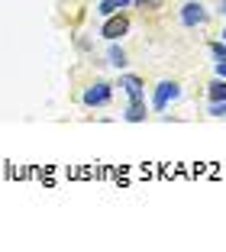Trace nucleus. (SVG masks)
I'll return each mask as SVG.
<instances>
[{
    "mask_svg": "<svg viewBox=\"0 0 226 252\" xmlns=\"http://www.w3.org/2000/svg\"><path fill=\"white\" fill-rule=\"evenodd\" d=\"M132 0H100L97 3V13L100 16H113V13H120V10H126Z\"/></svg>",
    "mask_w": 226,
    "mask_h": 252,
    "instance_id": "obj_6",
    "label": "nucleus"
},
{
    "mask_svg": "<svg viewBox=\"0 0 226 252\" xmlns=\"http://www.w3.org/2000/svg\"><path fill=\"white\" fill-rule=\"evenodd\" d=\"M181 23L188 26V30L204 26V23H207V7L200 3V0H188V3L181 7Z\"/></svg>",
    "mask_w": 226,
    "mask_h": 252,
    "instance_id": "obj_3",
    "label": "nucleus"
},
{
    "mask_svg": "<svg viewBox=\"0 0 226 252\" xmlns=\"http://www.w3.org/2000/svg\"><path fill=\"white\" fill-rule=\"evenodd\" d=\"M110 97H113V88H110L107 81H97L81 94V100H84V107H107Z\"/></svg>",
    "mask_w": 226,
    "mask_h": 252,
    "instance_id": "obj_2",
    "label": "nucleus"
},
{
    "mask_svg": "<svg viewBox=\"0 0 226 252\" xmlns=\"http://www.w3.org/2000/svg\"><path fill=\"white\" fill-rule=\"evenodd\" d=\"M207 94H210V100H226V81H223V78H217V81L210 84Z\"/></svg>",
    "mask_w": 226,
    "mask_h": 252,
    "instance_id": "obj_9",
    "label": "nucleus"
},
{
    "mask_svg": "<svg viewBox=\"0 0 226 252\" xmlns=\"http://www.w3.org/2000/svg\"><path fill=\"white\" fill-rule=\"evenodd\" d=\"M178 97H181V84H178V81H161V84H155L152 110H165L168 104H175Z\"/></svg>",
    "mask_w": 226,
    "mask_h": 252,
    "instance_id": "obj_1",
    "label": "nucleus"
},
{
    "mask_svg": "<svg viewBox=\"0 0 226 252\" xmlns=\"http://www.w3.org/2000/svg\"><path fill=\"white\" fill-rule=\"evenodd\" d=\"M120 88L126 91V94H129V100H142V81H139L136 74H120Z\"/></svg>",
    "mask_w": 226,
    "mask_h": 252,
    "instance_id": "obj_5",
    "label": "nucleus"
},
{
    "mask_svg": "<svg viewBox=\"0 0 226 252\" xmlns=\"http://www.w3.org/2000/svg\"><path fill=\"white\" fill-rule=\"evenodd\" d=\"M126 32H129V20H126L123 13H113V16H107V23H103L100 36L110 39V42H117V39H123Z\"/></svg>",
    "mask_w": 226,
    "mask_h": 252,
    "instance_id": "obj_4",
    "label": "nucleus"
},
{
    "mask_svg": "<svg viewBox=\"0 0 226 252\" xmlns=\"http://www.w3.org/2000/svg\"><path fill=\"white\" fill-rule=\"evenodd\" d=\"M210 52L217 62H226V42H210Z\"/></svg>",
    "mask_w": 226,
    "mask_h": 252,
    "instance_id": "obj_10",
    "label": "nucleus"
},
{
    "mask_svg": "<svg viewBox=\"0 0 226 252\" xmlns=\"http://www.w3.org/2000/svg\"><path fill=\"white\" fill-rule=\"evenodd\" d=\"M223 42H226V30H223Z\"/></svg>",
    "mask_w": 226,
    "mask_h": 252,
    "instance_id": "obj_15",
    "label": "nucleus"
},
{
    "mask_svg": "<svg viewBox=\"0 0 226 252\" xmlns=\"http://www.w3.org/2000/svg\"><path fill=\"white\" fill-rule=\"evenodd\" d=\"M217 78H223V81H226V62H217Z\"/></svg>",
    "mask_w": 226,
    "mask_h": 252,
    "instance_id": "obj_13",
    "label": "nucleus"
},
{
    "mask_svg": "<svg viewBox=\"0 0 226 252\" xmlns=\"http://www.w3.org/2000/svg\"><path fill=\"white\" fill-rule=\"evenodd\" d=\"M107 62H110V65H113V68H123V65H126V52H123V49H120L117 42H113V45H110V49H107Z\"/></svg>",
    "mask_w": 226,
    "mask_h": 252,
    "instance_id": "obj_8",
    "label": "nucleus"
},
{
    "mask_svg": "<svg viewBox=\"0 0 226 252\" xmlns=\"http://www.w3.org/2000/svg\"><path fill=\"white\" fill-rule=\"evenodd\" d=\"M123 117H126V123H142V120H146V100H132Z\"/></svg>",
    "mask_w": 226,
    "mask_h": 252,
    "instance_id": "obj_7",
    "label": "nucleus"
},
{
    "mask_svg": "<svg viewBox=\"0 0 226 252\" xmlns=\"http://www.w3.org/2000/svg\"><path fill=\"white\" fill-rule=\"evenodd\" d=\"M132 3H139V7H146V10H159L161 7V0H132Z\"/></svg>",
    "mask_w": 226,
    "mask_h": 252,
    "instance_id": "obj_12",
    "label": "nucleus"
},
{
    "mask_svg": "<svg viewBox=\"0 0 226 252\" xmlns=\"http://www.w3.org/2000/svg\"><path fill=\"white\" fill-rule=\"evenodd\" d=\"M217 10H220V13L226 16V0H220V7H217Z\"/></svg>",
    "mask_w": 226,
    "mask_h": 252,
    "instance_id": "obj_14",
    "label": "nucleus"
},
{
    "mask_svg": "<svg viewBox=\"0 0 226 252\" xmlns=\"http://www.w3.org/2000/svg\"><path fill=\"white\" fill-rule=\"evenodd\" d=\"M210 117H226V100H210Z\"/></svg>",
    "mask_w": 226,
    "mask_h": 252,
    "instance_id": "obj_11",
    "label": "nucleus"
}]
</instances>
